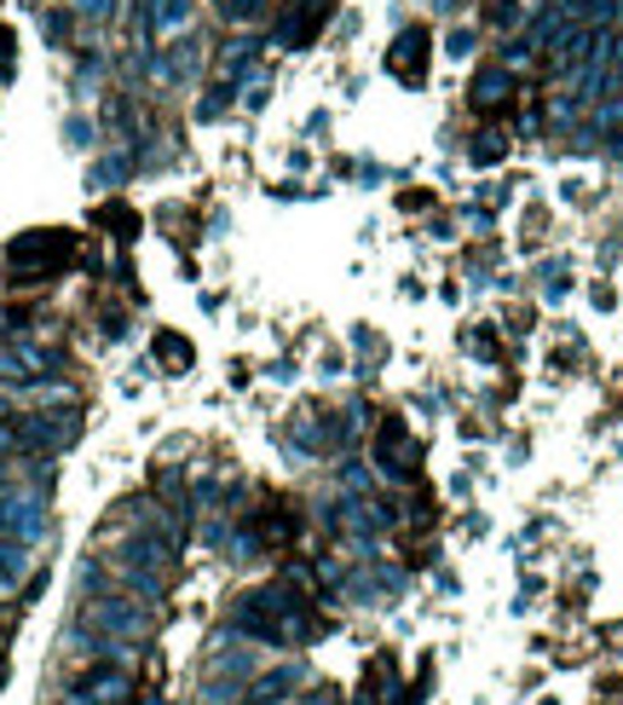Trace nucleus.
<instances>
[{
  "label": "nucleus",
  "mask_w": 623,
  "mask_h": 705,
  "mask_svg": "<svg viewBox=\"0 0 623 705\" xmlns=\"http://www.w3.org/2000/svg\"><path fill=\"white\" fill-rule=\"evenodd\" d=\"M422 59H427V30H404V46H393V70L422 82Z\"/></svg>",
  "instance_id": "obj_2"
},
{
  "label": "nucleus",
  "mask_w": 623,
  "mask_h": 705,
  "mask_svg": "<svg viewBox=\"0 0 623 705\" xmlns=\"http://www.w3.org/2000/svg\"><path fill=\"white\" fill-rule=\"evenodd\" d=\"M474 157L479 162H497L503 157V134H485V145H474Z\"/></svg>",
  "instance_id": "obj_5"
},
{
  "label": "nucleus",
  "mask_w": 623,
  "mask_h": 705,
  "mask_svg": "<svg viewBox=\"0 0 623 705\" xmlns=\"http://www.w3.org/2000/svg\"><path fill=\"white\" fill-rule=\"evenodd\" d=\"M0 676H7V660H0Z\"/></svg>",
  "instance_id": "obj_8"
},
{
  "label": "nucleus",
  "mask_w": 623,
  "mask_h": 705,
  "mask_svg": "<svg viewBox=\"0 0 623 705\" xmlns=\"http://www.w3.org/2000/svg\"><path fill=\"white\" fill-rule=\"evenodd\" d=\"M474 105H479V111L508 105V70H503V64H497V70H485L479 82H474Z\"/></svg>",
  "instance_id": "obj_3"
},
{
  "label": "nucleus",
  "mask_w": 623,
  "mask_h": 705,
  "mask_svg": "<svg viewBox=\"0 0 623 705\" xmlns=\"http://www.w3.org/2000/svg\"><path fill=\"white\" fill-rule=\"evenodd\" d=\"M254 12H266V0H237L231 7V18H254Z\"/></svg>",
  "instance_id": "obj_6"
},
{
  "label": "nucleus",
  "mask_w": 623,
  "mask_h": 705,
  "mask_svg": "<svg viewBox=\"0 0 623 705\" xmlns=\"http://www.w3.org/2000/svg\"><path fill=\"white\" fill-rule=\"evenodd\" d=\"M75 7H82L87 18H104V12H110V0H75Z\"/></svg>",
  "instance_id": "obj_7"
},
{
  "label": "nucleus",
  "mask_w": 623,
  "mask_h": 705,
  "mask_svg": "<svg viewBox=\"0 0 623 705\" xmlns=\"http://www.w3.org/2000/svg\"><path fill=\"white\" fill-rule=\"evenodd\" d=\"M156 352H162V359H173V365H186V359H191V347L179 341V336H162V341H156Z\"/></svg>",
  "instance_id": "obj_4"
},
{
  "label": "nucleus",
  "mask_w": 623,
  "mask_h": 705,
  "mask_svg": "<svg viewBox=\"0 0 623 705\" xmlns=\"http://www.w3.org/2000/svg\"><path fill=\"white\" fill-rule=\"evenodd\" d=\"M75 705H127V676L110 665V671H93L82 683V699Z\"/></svg>",
  "instance_id": "obj_1"
}]
</instances>
